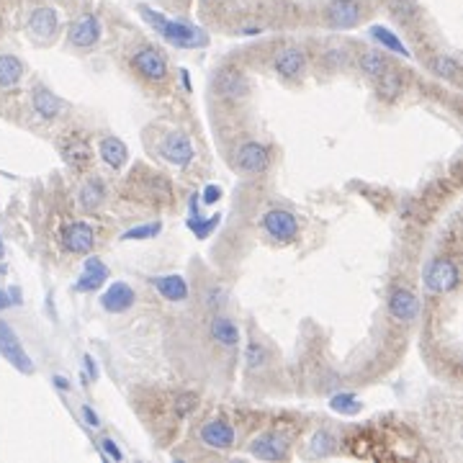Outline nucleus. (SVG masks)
<instances>
[{"mask_svg":"<svg viewBox=\"0 0 463 463\" xmlns=\"http://www.w3.org/2000/svg\"><path fill=\"white\" fill-rule=\"evenodd\" d=\"M139 13H142V18L150 23L157 34L163 36V39H168L170 44H175V47L193 49V47H204V44H206V34L201 29H196V26H191V23L170 21V18H165L163 13L152 11L150 6H139Z\"/></svg>","mask_w":463,"mask_h":463,"instance_id":"obj_1","label":"nucleus"},{"mask_svg":"<svg viewBox=\"0 0 463 463\" xmlns=\"http://www.w3.org/2000/svg\"><path fill=\"white\" fill-rule=\"evenodd\" d=\"M461 281V273H458V265L450 260V257H438L428 265L425 271V286H428L433 293H448L453 291Z\"/></svg>","mask_w":463,"mask_h":463,"instance_id":"obj_2","label":"nucleus"},{"mask_svg":"<svg viewBox=\"0 0 463 463\" xmlns=\"http://www.w3.org/2000/svg\"><path fill=\"white\" fill-rule=\"evenodd\" d=\"M0 356L6 358L8 363L13 365L16 370L26 373V376L34 373V363H31V358L26 356V350H23V345L18 342L16 332L8 327L3 320H0Z\"/></svg>","mask_w":463,"mask_h":463,"instance_id":"obj_3","label":"nucleus"},{"mask_svg":"<svg viewBox=\"0 0 463 463\" xmlns=\"http://www.w3.org/2000/svg\"><path fill=\"white\" fill-rule=\"evenodd\" d=\"M131 67H134L144 80H152V83H163L168 78V62L160 54V49L155 47H142V49L134 52L131 57Z\"/></svg>","mask_w":463,"mask_h":463,"instance_id":"obj_4","label":"nucleus"},{"mask_svg":"<svg viewBox=\"0 0 463 463\" xmlns=\"http://www.w3.org/2000/svg\"><path fill=\"white\" fill-rule=\"evenodd\" d=\"M263 229L273 240L288 242V240H293V237L299 235V221H296V216L291 211H286V209H271L263 216Z\"/></svg>","mask_w":463,"mask_h":463,"instance_id":"obj_5","label":"nucleus"},{"mask_svg":"<svg viewBox=\"0 0 463 463\" xmlns=\"http://www.w3.org/2000/svg\"><path fill=\"white\" fill-rule=\"evenodd\" d=\"M361 3L358 0H332L327 6V23L332 29H353L361 23Z\"/></svg>","mask_w":463,"mask_h":463,"instance_id":"obj_6","label":"nucleus"},{"mask_svg":"<svg viewBox=\"0 0 463 463\" xmlns=\"http://www.w3.org/2000/svg\"><path fill=\"white\" fill-rule=\"evenodd\" d=\"M214 90L224 100H240L250 93V83L240 70H219L214 78Z\"/></svg>","mask_w":463,"mask_h":463,"instance_id":"obj_7","label":"nucleus"},{"mask_svg":"<svg viewBox=\"0 0 463 463\" xmlns=\"http://www.w3.org/2000/svg\"><path fill=\"white\" fill-rule=\"evenodd\" d=\"M160 155H163L170 165H175V168H185V165H191L196 152H193V144L188 142V136L172 131V134L165 136L163 144H160Z\"/></svg>","mask_w":463,"mask_h":463,"instance_id":"obj_8","label":"nucleus"},{"mask_svg":"<svg viewBox=\"0 0 463 463\" xmlns=\"http://www.w3.org/2000/svg\"><path fill=\"white\" fill-rule=\"evenodd\" d=\"M237 168L242 172H250V175H257V172L268 170V165H271V155L265 150L263 144L257 142H245L240 150H237V157H235Z\"/></svg>","mask_w":463,"mask_h":463,"instance_id":"obj_9","label":"nucleus"},{"mask_svg":"<svg viewBox=\"0 0 463 463\" xmlns=\"http://www.w3.org/2000/svg\"><path fill=\"white\" fill-rule=\"evenodd\" d=\"M62 245L72 255H86L95 245V235H93V229L88 227L86 221H72L62 232Z\"/></svg>","mask_w":463,"mask_h":463,"instance_id":"obj_10","label":"nucleus"},{"mask_svg":"<svg viewBox=\"0 0 463 463\" xmlns=\"http://www.w3.org/2000/svg\"><path fill=\"white\" fill-rule=\"evenodd\" d=\"M250 453L255 458H260V461H283L288 456V443L281 435L268 433L250 443Z\"/></svg>","mask_w":463,"mask_h":463,"instance_id":"obj_11","label":"nucleus"},{"mask_svg":"<svg viewBox=\"0 0 463 463\" xmlns=\"http://www.w3.org/2000/svg\"><path fill=\"white\" fill-rule=\"evenodd\" d=\"M70 44L72 47H78V49H88V47H93V44H98L100 39V21L98 16L93 13H86L83 18H78V21L70 26Z\"/></svg>","mask_w":463,"mask_h":463,"instance_id":"obj_12","label":"nucleus"},{"mask_svg":"<svg viewBox=\"0 0 463 463\" xmlns=\"http://www.w3.org/2000/svg\"><path fill=\"white\" fill-rule=\"evenodd\" d=\"M134 288L129 283H124V281H116L114 286H108L106 293L100 296V307L106 309L108 314H122L127 312V309L134 307Z\"/></svg>","mask_w":463,"mask_h":463,"instance_id":"obj_13","label":"nucleus"},{"mask_svg":"<svg viewBox=\"0 0 463 463\" xmlns=\"http://www.w3.org/2000/svg\"><path fill=\"white\" fill-rule=\"evenodd\" d=\"M201 443L216 450L232 448V445H235V428L224 420H209L206 425L201 428Z\"/></svg>","mask_w":463,"mask_h":463,"instance_id":"obj_14","label":"nucleus"},{"mask_svg":"<svg viewBox=\"0 0 463 463\" xmlns=\"http://www.w3.org/2000/svg\"><path fill=\"white\" fill-rule=\"evenodd\" d=\"M389 314L399 322H412V320H417V314H420V301H417V296H414L412 291L397 288V291L389 296Z\"/></svg>","mask_w":463,"mask_h":463,"instance_id":"obj_15","label":"nucleus"},{"mask_svg":"<svg viewBox=\"0 0 463 463\" xmlns=\"http://www.w3.org/2000/svg\"><path fill=\"white\" fill-rule=\"evenodd\" d=\"M106 278H108V268H106V265L100 263L98 257H88L86 273L78 278V283H75V291H78V293L98 291L100 286L106 283Z\"/></svg>","mask_w":463,"mask_h":463,"instance_id":"obj_16","label":"nucleus"},{"mask_svg":"<svg viewBox=\"0 0 463 463\" xmlns=\"http://www.w3.org/2000/svg\"><path fill=\"white\" fill-rule=\"evenodd\" d=\"M373 80H376V95L384 103H394L404 90V78H402L399 70H384Z\"/></svg>","mask_w":463,"mask_h":463,"instance_id":"obj_17","label":"nucleus"},{"mask_svg":"<svg viewBox=\"0 0 463 463\" xmlns=\"http://www.w3.org/2000/svg\"><path fill=\"white\" fill-rule=\"evenodd\" d=\"M29 31L36 36V39H52L54 31H57V13L52 8H36L34 13L29 16Z\"/></svg>","mask_w":463,"mask_h":463,"instance_id":"obj_18","label":"nucleus"},{"mask_svg":"<svg viewBox=\"0 0 463 463\" xmlns=\"http://www.w3.org/2000/svg\"><path fill=\"white\" fill-rule=\"evenodd\" d=\"M98 155L103 157V163H106L108 168L119 170V168H124V163H127L129 150L119 136H103L98 144Z\"/></svg>","mask_w":463,"mask_h":463,"instance_id":"obj_19","label":"nucleus"},{"mask_svg":"<svg viewBox=\"0 0 463 463\" xmlns=\"http://www.w3.org/2000/svg\"><path fill=\"white\" fill-rule=\"evenodd\" d=\"M273 67H276V72L281 78H286V80L296 78V75L304 70V52L296 49V47H288V49H283L278 54Z\"/></svg>","mask_w":463,"mask_h":463,"instance_id":"obj_20","label":"nucleus"},{"mask_svg":"<svg viewBox=\"0 0 463 463\" xmlns=\"http://www.w3.org/2000/svg\"><path fill=\"white\" fill-rule=\"evenodd\" d=\"M152 283H155L157 291L163 293V299H168V301H183L185 296H188V283H185V278L175 276V273H170V276H155L152 278Z\"/></svg>","mask_w":463,"mask_h":463,"instance_id":"obj_21","label":"nucleus"},{"mask_svg":"<svg viewBox=\"0 0 463 463\" xmlns=\"http://www.w3.org/2000/svg\"><path fill=\"white\" fill-rule=\"evenodd\" d=\"M31 103H34L36 114L42 116V119H47V122L57 119L59 108H62V103H59L57 95L49 93L47 88H34V93H31Z\"/></svg>","mask_w":463,"mask_h":463,"instance_id":"obj_22","label":"nucleus"},{"mask_svg":"<svg viewBox=\"0 0 463 463\" xmlns=\"http://www.w3.org/2000/svg\"><path fill=\"white\" fill-rule=\"evenodd\" d=\"M23 78V64L18 57L13 54H0V88L3 90H11L21 83Z\"/></svg>","mask_w":463,"mask_h":463,"instance_id":"obj_23","label":"nucleus"},{"mask_svg":"<svg viewBox=\"0 0 463 463\" xmlns=\"http://www.w3.org/2000/svg\"><path fill=\"white\" fill-rule=\"evenodd\" d=\"M209 329H211V337L219 345H224V348H235L237 342H240V329H237V324L229 317H214Z\"/></svg>","mask_w":463,"mask_h":463,"instance_id":"obj_24","label":"nucleus"},{"mask_svg":"<svg viewBox=\"0 0 463 463\" xmlns=\"http://www.w3.org/2000/svg\"><path fill=\"white\" fill-rule=\"evenodd\" d=\"M62 157L72 165V168H83V165L90 163L93 150H90V144H88L86 139H80V136H72L70 142L62 147Z\"/></svg>","mask_w":463,"mask_h":463,"instance_id":"obj_25","label":"nucleus"},{"mask_svg":"<svg viewBox=\"0 0 463 463\" xmlns=\"http://www.w3.org/2000/svg\"><path fill=\"white\" fill-rule=\"evenodd\" d=\"M430 72L443 80H450V83L461 80V64H458L456 57H450V54H440V57L430 59Z\"/></svg>","mask_w":463,"mask_h":463,"instance_id":"obj_26","label":"nucleus"},{"mask_svg":"<svg viewBox=\"0 0 463 463\" xmlns=\"http://www.w3.org/2000/svg\"><path fill=\"white\" fill-rule=\"evenodd\" d=\"M370 36H373L384 49L394 52V54H402V57H409V52H406V47L402 44V39L394 34V31L386 29V26H370Z\"/></svg>","mask_w":463,"mask_h":463,"instance_id":"obj_27","label":"nucleus"},{"mask_svg":"<svg viewBox=\"0 0 463 463\" xmlns=\"http://www.w3.org/2000/svg\"><path fill=\"white\" fill-rule=\"evenodd\" d=\"M103 196H106L103 183H100V180H90V183H86L83 185V191H80V204H83L86 211H95V209L103 204Z\"/></svg>","mask_w":463,"mask_h":463,"instance_id":"obj_28","label":"nucleus"},{"mask_svg":"<svg viewBox=\"0 0 463 463\" xmlns=\"http://www.w3.org/2000/svg\"><path fill=\"white\" fill-rule=\"evenodd\" d=\"M361 70L368 75V78H378L384 70H389V59L381 54V52H365L361 57Z\"/></svg>","mask_w":463,"mask_h":463,"instance_id":"obj_29","label":"nucleus"},{"mask_svg":"<svg viewBox=\"0 0 463 463\" xmlns=\"http://www.w3.org/2000/svg\"><path fill=\"white\" fill-rule=\"evenodd\" d=\"M221 221V214H211L209 219H199V216H191L188 219V229H191L193 235L199 237V240H206L211 232H214L216 227H219Z\"/></svg>","mask_w":463,"mask_h":463,"instance_id":"obj_30","label":"nucleus"},{"mask_svg":"<svg viewBox=\"0 0 463 463\" xmlns=\"http://www.w3.org/2000/svg\"><path fill=\"white\" fill-rule=\"evenodd\" d=\"M329 406H332L335 412H340V414H358L363 404H361L358 397H353V394H335L332 402H329Z\"/></svg>","mask_w":463,"mask_h":463,"instance_id":"obj_31","label":"nucleus"},{"mask_svg":"<svg viewBox=\"0 0 463 463\" xmlns=\"http://www.w3.org/2000/svg\"><path fill=\"white\" fill-rule=\"evenodd\" d=\"M163 224L160 221H152V224H142V227H131L122 235V240H152V237L160 235Z\"/></svg>","mask_w":463,"mask_h":463,"instance_id":"obj_32","label":"nucleus"},{"mask_svg":"<svg viewBox=\"0 0 463 463\" xmlns=\"http://www.w3.org/2000/svg\"><path fill=\"white\" fill-rule=\"evenodd\" d=\"M335 450V438L329 433H317L314 435V440H312V456H320V458H324V456H329Z\"/></svg>","mask_w":463,"mask_h":463,"instance_id":"obj_33","label":"nucleus"},{"mask_svg":"<svg viewBox=\"0 0 463 463\" xmlns=\"http://www.w3.org/2000/svg\"><path fill=\"white\" fill-rule=\"evenodd\" d=\"M245 361H247L250 368H260V365L268 361V353L260 342H250L247 345V353H245Z\"/></svg>","mask_w":463,"mask_h":463,"instance_id":"obj_34","label":"nucleus"},{"mask_svg":"<svg viewBox=\"0 0 463 463\" xmlns=\"http://www.w3.org/2000/svg\"><path fill=\"white\" fill-rule=\"evenodd\" d=\"M392 13L397 21H412L414 16H417V11H414V6L409 3V0H394Z\"/></svg>","mask_w":463,"mask_h":463,"instance_id":"obj_35","label":"nucleus"},{"mask_svg":"<svg viewBox=\"0 0 463 463\" xmlns=\"http://www.w3.org/2000/svg\"><path fill=\"white\" fill-rule=\"evenodd\" d=\"M193 406H196V397H193V394H183V397L175 402V412H178L180 417H185V414L191 412Z\"/></svg>","mask_w":463,"mask_h":463,"instance_id":"obj_36","label":"nucleus"},{"mask_svg":"<svg viewBox=\"0 0 463 463\" xmlns=\"http://www.w3.org/2000/svg\"><path fill=\"white\" fill-rule=\"evenodd\" d=\"M100 448L106 450L108 458H114V461H124V453L119 450V445H116L111 438H106V440H100Z\"/></svg>","mask_w":463,"mask_h":463,"instance_id":"obj_37","label":"nucleus"},{"mask_svg":"<svg viewBox=\"0 0 463 463\" xmlns=\"http://www.w3.org/2000/svg\"><path fill=\"white\" fill-rule=\"evenodd\" d=\"M348 62V52L345 49H329L327 52V64L329 67H342Z\"/></svg>","mask_w":463,"mask_h":463,"instance_id":"obj_38","label":"nucleus"},{"mask_svg":"<svg viewBox=\"0 0 463 463\" xmlns=\"http://www.w3.org/2000/svg\"><path fill=\"white\" fill-rule=\"evenodd\" d=\"M201 196H204V204H216L221 199V188L219 185H206Z\"/></svg>","mask_w":463,"mask_h":463,"instance_id":"obj_39","label":"nucleus"},{"mask_svg":"<svg viewBox=\"0 0 463 463\" xmlns=\"http://www.w3.org/2000/svg\"><path fill=\"white\" fill-rule=\"evenodd\" d=\"M206 296H209V299H206L209 307H221V304H224V293H221L219 288H211Z\"/></svg>","mask_w":463,"mask_h":463,"instance_id":"obj_40","label":"nucleus"},{"mask_svg":"<svg viewBox=\"0 0 463 463\" xmlns=\"http://www.w3.org/2000/svg\"><path fill=\"white\" fill-rule=\"evenodd\" d=\"M83 417H86V425L88 428H98L100 422H98V414L93 412L90 406H83Z\"/></svg>","mask_w":463,"mask_h":463,"instance_id":"obj_41","label":"nucleus"},{"mask_svg":"<svg viewBox=\"0 0 463 463\" xmlns=\"http://www.w3.org/2000/svg\"><path fill=\"white\" fill-rule=\"evenodd\" d=\"M83 361H86V370H88V376H90V381H95V378H98V365H95L93 356H86Z\"/></svg>","mask_w":463,"mask_h":463,"instance_id":"obj_42","label":"nucleus"},{"mask_svg":"<svg viewBox=\"0 0 463 463\" xmlns=\"http://www.w3.org/2000/svg\"><path fill=\"white\" fill-rule=\"evenodd\" d=\"M11 304H16V299H11L8 291H0V309H8Z\"/></svg>","mask_w":463,"mask_h":463,"instance_id":"obj_43","label":"nucleus"},{"mask_svg":"<svg viewBox=\"0 0 463 463\" xmlns=\"http://www.w3.org/2000/svg\"><path fill=\"white\" fill-rule=\"evenodd\" d=\"M54 386H57V389H70L67 378H62V376H54Z\"/></svg>","mask_w":463,"mask_h":463,"instance_id":"obj_44","label":"nucleus"},{"mask_svg":"<svg viewBox=\"0 0 463 463\" xmlns=\"http://www.w3.org/2000/svg\"><path fill=\"white\" fill-rule=\"evenodd\" d=\"M191 216H199V199H196V193H193L191 199Z\"/></svg>","mask_w":463,"mask_h":463,"instance_id":"obj_45","label":"nucleus"},{"mask_svg":"<svg viewBox=\"0 0 463 463\" xmlns=\"http://www.w3.org/2000/svg\"><path fill=\"white\" fill-rule=\"evenodd\" d=\"M3 252H6V250H3V240H0V257H3Z\"/></svg>","mask_w":463,"mask_h":463,"instance_id":"obj_46","label":"nucleus"}]
</instances>
